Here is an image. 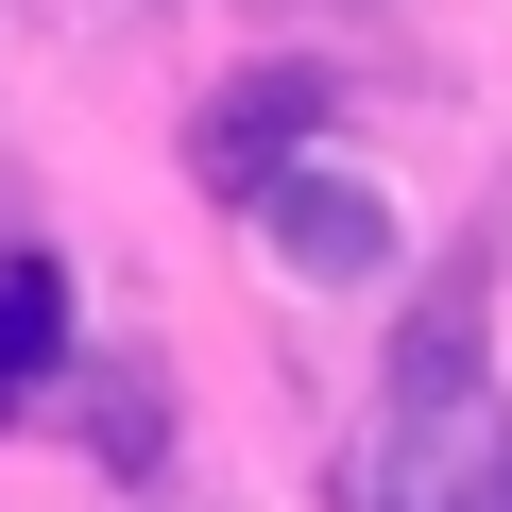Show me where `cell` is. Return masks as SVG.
Segmentation results:
<instances>
[{"mask_svg":"<svg viewBox=\"0 0 512 512\" xmlns=\"http://www.w3.org/2000/svg\"><path fill=\"white\" fill-rule=\"evenodd\" d=\"M86 444H103V478H154V444H171L154 359H86Z\"/></svg>","mask_w":512,"mask_h":512,"instance_id":"cell-5","label":"cell"},{"mask_svg":"<svg viewBox=\"0 0 512 512\" xmlns=\"http://www.w3.org/2000/svg\"><path fill=\"white\" fill-rule=\"evenodd\" d=\"M52 359H69V274L52 256H0V410H18Z\"/></svg>","mask_w":512,"mask_h":512,"instance_id":"cell-4","label":"cell"},{"mask_svg":"<svg viewBox=\"0 0 512 512\" xmlns=\"http://www.w3.org/2000/svg\"><path fill=\"white\" fill-rule=\"evenodd\" d=\"M308 120H325V69H256V86H222V103H205V171H239V188H256Z\"/></svg>","mask_w":512,"mask_h":512,"instance_id":"cell-2","label":"cell"},{"mask_svg":"<svg viewBox=\"0 0 512 512\" xmlns=\"http://www.w3.org/2000/svg\"><path fill=\"white\" fill-rule=\"evenodd\" d=\"M461 376H478V291H427L393 342V427H461Z\"/></svg>","mask_w":512,"mask_h":512,"instance_id":"cell-3","label":"cell"},{"mask_svg":"<svg viewBox=\"0 0 512 512\" xmlns=\"http://www.w3.org/2000/svg\"><path fill=\"white\" fill-rule=\"evenodd\" d=\"M256 205H274L291 274H393V188H359V171H256Z\"/></svg>","mask_w":512,"mask_h":512,"instance_id":"cell-1","label":"cell"}]
</instances>
